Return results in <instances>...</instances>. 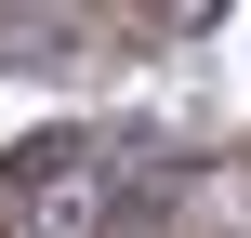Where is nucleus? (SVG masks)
I'll return each instance as SVG.
<instances>
[{
    "instance_id": "f257e3e1",
    "label": "nucleus",
    "mask_w": 251,
    "mask_h": 238,
    "mask_svg": "<svg viewBox=\"0 0 251 238\" xmlns=\"http://www.w3.org/2000/svg\"><path fill=\"white\" fill-rule=\"evenodd\" d=\"M119 212V172L93 159V146H26V159H0V238H106Z\"/></svg>"
}]
</instances>
